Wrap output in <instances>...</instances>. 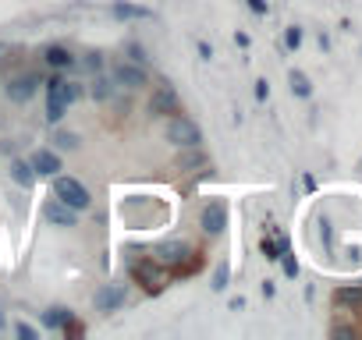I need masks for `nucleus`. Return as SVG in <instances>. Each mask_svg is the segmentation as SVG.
<instances>
[{
	"label": "nucleus",
	"instance_id": "f257e3e1",
	"mask_svg": "<svg viewBox=\"0 0 362 340\" xmlns=\"http://www.w3.org/2000/svg\"><path fill=\"white\" fill-rule=\"evenodd\" d=\"M78 92H82V89H78L75 82L61 78V75H54V78L47 82V117H50V124L64 117V110L78 99Z\"/></svg>",
	"mask_w": 362,
	"mask_h": 340
},
{
	"label": "nucleus",
	"instance_id": "f03ea898",
	"mask_svg": "<svg viewBox=\"0 0 362 340\" xmlns=\"http://www.w3.org/2000/svg\"><path fill=\"white\" fill-rule=\"evenodd\" d=\"M167 142H174L177 149H199V145H203V131H199L196 121L174 114V117L167 121Z\"/></svg>",
	"mask_w": 362,
	"mask_h": 340
},
{
	"label": "nucleus",
	"instance_id": "7ed1b4c3",
	"mask_svg": "<svg viewBox=\"0 0 362 340\" xmlns=\"http://www.w3.org/2000/svg\"><path fill=\"white\" fill-rule=\"evenodd\" d=\"M54 199H61L64 206H71V210H89V188L82 185V181H75V178H54Z\"/></svg>",
	"mask_w": 362,
	"mask_h": 340
},
{
	"label": "nucleus",
	"instance_id": "20e7f679",
	"mask_svg": "<svg viewBox=\"0 0 362 340\" xmlns=\"http://www.w3.org/2000/svg\"><path fill=\"white\" fill-rule=\"evenodd\" d=\"M36 89H40V75H33V71L8 82V96H11L15 103H29V99L36 96Z\"/></svg>",
	"mask_w": 362,
	"mask_h": 340
},
{
	"label": "nucleus",
	"instance_id": "39448f33",
	"mask_svg": "<svg viewBox=\"0 0 362 340\" xmlns=\"http://www.w3.org/2000/svg\"><path fill=\"white\" fill-rule=\"evenodd\" d=\"M224 227H228V206L224 202H210L203 210V231L217 238V234H224Z\"/></svg>",
	"mask_w": 362,
	"mask_h": 340
},
{
	"label": "nucleus",
	"instance_id": "423d86ee",
	"mask_svg": "<svg viewBox=\"0 0 362 340\" xmlns=\"http://www.w3.org/2000/svg\"><path fill=\"white\" fill-rule=\"evenodd\" d=\"M124 298H128L124 284H107V287L96 291V308H100V312H114V308L124 305Z\"/></svg>",
	"mask_w": 362,
	"mask_h": 340
},
{
	"label": "nucleus",
	"instance_id": "0eeeda50",
	"mask_svg": "<svg viewBox=\"0 0 362 340\" xmlns=\"http://www.w3.org/2000/svg\"><path fill=\"white\" fill-rule=\"evenodd\" d=\"M114 85H121V89H139V85H146V71H142L139 64H117V68H114Z\"/></svg>",
	"mask_w": 362,
	"mask_h": 340
},
{
	"label": "nucleus",
	"instance_id": "6e6552de",
	"mask_svg": "<svg viewBox=\"0 0 362 340\" xmlns=\"http://www.w3.org/2000/svg\"><path fill=\"white\" fill-rule=\"evenodd\" d=\"M192 255V248L185 245V241H167V245H160V252H156V259L163 262V266H181Z\"/></svg>",
	"mask_w": 362,
	"mask_h": 340
},
{
	"label": "nucleus",
	"instance_id": "1a4fd4ad",
	"mask_svg": "<svg viewBox=\"0 0 362 340\" xmlns=\"http://www.w3.org/2000/svg\"><path fill=\"white\" fill-rule=\"evenodd\" d=\"M110 18H117V22H142V18H149V8L117 0V4H110Z\"/></svg>",
	"mask_w": 362,
	"mask_h": 340
},
{
	"label": "nucleus",
	"instance_id": "9d476101",
	"mask_svg": "<svg viewBox=\"0 0 362 340\" xmlns=\"http://www.w3.org/2000/svg\"><path fill=\"white\" fill-rule=\"evenodd\" d=\"M33 170H36V174H43V178H54L57 170H61V156L54 149H40L33 156Z\"/></svg>",
	"mask_w": 362,
	"mask_h": 340
},
{
	"label": "nucleus",
	"instance_id": "9b49d317",
	"mask_svg": "<svg viewBox=\"0 0 362 340\" xmlns=\"http://www.w3.org/2000/svg\"><path fill=\"white\" fill-rule=\"evenodd\" d=\"M47 220H50V224H57V227H75L78 210H71V206H64L61 199H54V202L47 206Z\"/></svg>",
	"mask_w": 362,
	"mask_h": 340
},
{
	"label": "nucleus",
	"instance_id": "f8f14e48",
	"mask_svg": "<svg viewBox=\"0 0 362 340\" xmlns=\"http://www.w3.org/2000/svg\"><path fill=\"white\" fill-rule=\"evenodd\" d=\"M170 110H177V96H174V89H160L153 99H149V114H170Z\"/></svg>",
	"mask_w": 362,
	"mask_h": 340
},
{
	"label": "nucleus",
	"instance_id": "ddd939ff",
	"mask_svg": "<svg viewBox=\"0 0 362 340\" xmlns=\"http://www.w3.org/2000/svg\"><path fill=\"white\" fill-rule=\"evenodd\" d=\"M71 322H75V315L68 308H61V305L43 312V326H50V329H71Z\"/></svg>",
	"mask_w": 362,
	"mask_h": 340
},
{
	"label": "nucleus",
	"instance_id": "4468645a",
	"mask_svg": "<svg viewBox=\"0 0 362 340\" xmlns=\"http://www.w3.org/2000/svg\"><path fill=\"white\" fill-rule=\"evenodd\" d=\"M43 61L54 68V71H68L71 64H75V57L64 50V47H47V54H43Z\"/></svg>",
	"mask_w": 362,
	"mask_h": 340
},
{
	"label": "nucleus",
	"instance_id": "2eb2a0df",
	"mask_svg": "<svg viewBox=\"0 0 362 340\" xmlns=\"http://www.w3.org/2000/svg\"><path fill=\"white\" fill-rule=\"evenodd\" d=\"M334 301H337L341 308H358V305H362V284L337 287V291H334Z\"/></svg>",
	"mask_w": 362,
	"mask_h": 340
},
{
	"label": "nucleus",
	"instance_id": "dca6fc26",
	"mask_svg": "<svg viewBox=\"0 0 362 340\" xmlns=\"http://www.w3.org/2000/svg\"><path fill=\"white\" fill-rule=\"evenodd\" d=\"M11 178H15L18 185H25V188H29V185H33V178H36V170H33V163L15 159V163H11Z\"/></svg>",
	"mask_w": 362,
	"mask_h": 340
},
{
	"label": "nucleus",
	"instance_id": "f3484780",
	"mask_svg": "<svg viewBox=\"0 0 362 340\" xmlns=\"http://www.w3.org/2000/svg\"><path fill=\"white\" fill-rule=\"evenodd\" d=\"M288 82H291V92H295L298 99H309V96H313V85H309V78H305L302 71H291Z\"/></svg>",
	"mask_w": 362,
	"mask_h": 340
},
{
	"label": "nucleus",
	"instance_id": "a211bd4d",
	"mask_svg": "<svg viewBox=\"0 0 362 340\" xmlns=\"http://www.w3.org/2000/svg\"><path fill=\"white\" fill-rule=\"evenodd\" d=\"M54 145H57L61 152H71V149H78V135H75V131H57V135H54Z\"/></svg>",
	"mask_w": 362,
	"mask_h": 340
},
{
	"label": "nucleus",
	"instance_id": "6ab92c4d",
	"mask_svg": "<svg viewBox=\"0 0 362 340\" xmlns=\"http://www.w3.org/2000/svg\"><path fill=\"white\" fill-rule=\"evenodd\" d=\"M228 273H231V269H228V262H221V266H217V273H214V284H210V287H214V291H224V287H228Z\"/></svg>",
	"mask_w": 362,
	"mask_h": 340
},
{
	"label": "nucleus",
	"instance_id": "aec40b11",
	"mask_svg": "<svg viewBox=\"0 0 362 340\" xmlns=\"http://www.w3.org/2000/svg\"><path fill=\"white\" fill-rule=\"evenodd\" d=\"M284 43H288V50H298V47H302V29L291 25V29L284 32Z\"/></svg>",
	"mask_w": 362,
	"mask_h": 340
},
{
	"label": "nucleus",
	"instance_id": "412c9836",
	"mask_svg": "<svg viewBox=\"0 0 362 340\" xmlns=\"http://www.w3.org/2000/svg\"><path fill=\"white\" fill-rule=\"evenodd\" d=\"M93 85H96V89H93V96H96V99H107V96H110V89H114L107 78H96Z\"/></svg>",
	"mask_w": 362,
	"mask_h": 340
},
{
	"label": "nucleus",
	"instance_id": "4be33fe9",
	"mask_svg": "<svg viewBox=\"0 0 362 340\" xmlns=\"http://www.w3.org/2000/svg\"><path fill=\"white\" fill-rule=\"evenodd\" d=\"M15 333H18L22 340H36V336H40V333H36V326H29V322H18V326H15Z\"/></svg>",
	"mask_w": 362,
	"mask_h": 340
},
{
	"label": "nucleus",
	"instance_id": "5701e85b",
	"mask_svg": "<svg viewBox=\"0 0 362 340\" xmlns=\"http://www.w3.org/2000/svg\"><path fill=\"white\" fill-rule=\"evenodd\" d=\"M100 64H103L100 54H89V57H86V71H100Z\"/></svg>",
	"mask_w": 362,
	"mask_h": 340
},
{
	"label": "nucleus",
	"instance_id": "b1692460",
	"mask_svg": "<svg viewBox=\"0 0 362 340\" xmlns=\"http://www.w3.org/2000/svg\"><path fill=\"white\" fill-rule=\"evenodd\" d=\"M128 54H132V61H135V64H142V61H146V54H142V47H135V43L128 47Z\"/></svg>",
	"mask_w": 362,
	"mask_h": 340
},
{
	"label": "nucleus",
	"instance_id": "393cba45",
	"mask_svg": "<svg viewBox=\"0 0 362 340\" xmlns=\"http://www.w3.org/2000/svg\"><path fill=\"white\" fill-rule=\"evenodd\" d=\"M267 92H270V85L259 78V82H256V99H267Z\"/></svg>",
	"mask_w": 362,
	"mask_h": 340
},
{
	"label": "nucleus",
	"instance_id": "a878e982",
	"mask_svg": "<svg viewBox=\"0 0 362 340\" xmlns=\"http://www.w3.org/2000/svg\"><path fill=\"white\" fill-rule=\"evenodd\" d=\"M334 336H341V340H348V336H355V329H348V326H334Z\"/></svg>",
	"mask_w": 362,
	"mask_h": 340
},
{
	"label": "nucleus",
	"instance_id": "bb28decb",
	"mask_svg": "<svg viewBox=\"0 0 362 340\" xmlns=\"http://www.w3.org/2000/svg\"><path fill=\"white\" fill-rule=\"evenodd\" d=\"M249 8H252L256 15H267V0H249Z\"/></svg>",
	"mask_w": 362,
	"mask_h": 340
},
{
	"label": "nucleus",
	"instance_id": "cd10ccee",
	"mask_svg": "<svg viewBox=\"0 0 362 340\" xmlns=\"http://www.w3.org/2000/svg\"><path fill=\"white\" fill-rule=\"evenodd\" d=\"M203 163V156L196 152V156H185V159H181V166H199Z\"/></svg>",
	"mask_w": 362,
	"mask_h": 340
}]
</instances>
